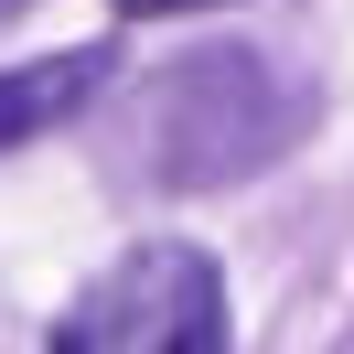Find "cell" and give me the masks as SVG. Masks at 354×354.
I'll return each instance as SVG.
<instances>
[{
  "label": "cell",
  "instance_id": "cell-3",
  "mask_svg": "<svg viewBox=\"0 0 354 354\" xmlns=\"http://www.w3.org/2000/svg\"><path fill=\"white\" fill-rule=\"evenodd\" d=\"M108 65H118L108 44H75V54H32V65H11V75H0V151H22V140L86 118V97L108 86Z\"/></svg>",
  "mask_w": 354,
  "mask_h": 354
},
{
  "label": "cell",
  "instance_id": "cell-2",
  "mask_svg": "<svg viewBox=\"0 0 354 354\" xmlns=\"http://www.w3.org/2000/svg\"><path fill=\"white\" fill-rule=\"evenodd\" d=\"M44 354H225V279L194 236H151L75 290Z\"/></svg>",
  "mask_w": 354,
  "mask_h": 354
},
{
  "label": "cell",
  "instance_id": "cell-1",
  "mask_svg": "<svg viewBox=\"0 0 354 354\" xmlns=\"http://www.w3.org/2000/svg\"><path fill=\"white\" fill-rule=\"evenodd\" d=\"M140 172L172 183V194H204V183H247L301 140V86H290L268 54L215 44V54H183L140 86Z\"/></svg>",
  "mask_w": 354,
  "mask_h": 354
},
{
  "label": "cell",
  "instance_id": "cell-4",
  "mask_svg": "<svg viewBox=\"0 0 354 354\" xmlns=\"http://www.w3.org/2000/svg\"><path fill=\"white\" fill-rule=\"evenodd\" d=\"M118 22H183V11H225V0H108Z\"/></svg>",
  "mask_w": 354,
  "mask_h": 354
}]
</instances>
